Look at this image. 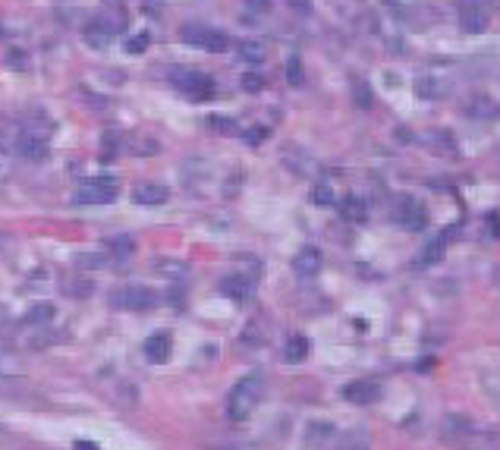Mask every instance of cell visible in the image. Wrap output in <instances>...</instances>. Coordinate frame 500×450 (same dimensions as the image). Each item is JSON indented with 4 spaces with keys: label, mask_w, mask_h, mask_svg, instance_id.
Returning <instances> with one entry per match:
<instances>
[{
    "label": "cell",
    "mask_w": 500,
    "mask_h": 450,
    "mask_svg": "<svg viewBox=\"0 0 500 450\" xmlns=\"http://www.w3.org/2000/svg\"><path fill=\"white\" fill-rule=\"evenodd\" d=\"M261 397H265V378H261V375H246V378L230 391L227 416L233 419V422H242V419H249L255 412V406L261 403Z\"/></svg>",
    "instance_id": "obj_1"
},
{
    "label": "cell",
    "mask_w": 500,
    "mask_h": 450,
    "mask_svg": "<svg viewBox=\"0 0 500 450\" xmlns=\"http://www.w3.org/2000/svg\"><path fill=\"white\" fill-rule=\"evenodd\" d=\"M117 196H120V183H117L114 177H95L79 186L73 202L85 208V205H108V202H114Z\"/></svg>",
    "instance_id": "obj_2"
},
{
    "label": "cell",
    "mask_w": 500,
    "mask_h": 450,
    "mask_svg": "<svg viewBox=\"0 0 500 450\" xmlns=\"http://www.w3.org/2000/svg\"><path fill=\"white\" fill-rule=\"evenodd\" d=\"M179 92L192 101H208L214 98V79L208 73H198V70H177V79H173Z\"/></svg>",
    "instance_id": "obj_3"
},
{
    "label": "cell",
    "mask_w": 500,
    "mask_h": 450,
    "mask_svg": "<svg viewBox=\"0 0 500 450\" xmlns=\"http://www.w3.org/2000/svg\"><path fill=\"white\" fill-rule=\"evenodd\" d=\"M110 305L129 312H148L158 305V293L148 290V286H120V290L110 293Z\"/></svg>",
    "instance_id": "obj_4"
},
{
    "label": "cell",
    "mask_w": 500,
    "mask_h": 450,
    "mask_svg": "<svg viewBox=\"0 0 500 450\" xmlns=\"http://www.w3.org/2000/svg\"><path fill=\"white\" fill-rule=\"evenodd\" d=\"M390 217L403 230H425V224H428V211H425V205L418 202V198H412V196L399 198V202L393 205Z\"/></svg>",
    "instance_id": "obj_5"
},
{
    "label": "cell",
    "mask_w": 500,
    "mask_h": 450,
    "mask_svg": "<svg viewBox=\"0 0 500 450\" xmlns=\"http://www.w3.org/2000/svg\"><path fill=\"white\" fill-rule=\"evenodd\" d=\"M179 38L186 45H196V48H205V51H223L227 48V35L217 32V29H208V26H186L179 32Z\"/></svg>",
    "instance_id": "obj_6"
},
{
    "label": "cell",
    "mask_w": 500,
    "mask_h": 450,
    "mask_svg": "<svg viewBox=\"0 0 500 450\" xmlns=\"http://www.w3.org/2000/svg\"><path fill=\"white\" fill-rule=\"evenodd\" d=\"M441 435H443V441L447 444H466V437L469 441L478 437V428H475L472 422H466L462 416H447L443 419V425H441Z\"/></svg>",
    "instance_id": "obj_7"
},
{
    "label": "cell",
    "mask_w": 500,
    "mask_h": 450,
    "mask_svg": "<svg viewBox=\"0 0 500 450\" xmlns=\"http://www.w3.org/2000/svg\"><path fill=\"white\" fill-rule=\"evenodd\" d=\"M117 22L110 20V16H98V20L89 22V29H85V41H89L91 48H108L110 41L117 38Z\"/></svg>",
    "instance_id": "obj_8"
},
{
    "label": "cell",
    "mask_w": 500,
    "mask_h": 450,
    "mask_svg": "<svg viewBox=\"0 0 500 450\" xmlns=\"http://www.w3.org/2000/svg\"><path fill=\"white\" fill-rule=\"evenodd\" d=\"M343 397L355 406H368L381 397V387H378V381H349V384L343 387Z\"/></svg>",
    "instance_id": "obj_9"
},
{
    "label": "cell",
    "mask_w": 500,
    "mask_h": 450,
    "mask_svg": "<svg viewBox=\"0 0 500 450\" xmlns=\"http://www.w3.org/2000/svg\"><path fill=\"white\" fill-rule=\"evenodd\" d=\"M321 265H324V255L318 246H302L299 255L293 259V268H296L299 277H315V274L321 271Z\"/></svg>",
    "instance_id": "obj_10"
},
{
    "label": "cell",
    "mask_w": 500,
    "mask_h": 450,
    "mask_svg": "<svg viewBox=\"0 0 500 450\" xmlns=\"http://www.w3.org/2000/svg\"><path fill=\"white\" fill-rule=\"evenodd\" d=\"M167 198H170V189H167L164 183H142V186H135V192H133V202L142 205V208H158Z\"/></svg>",
    "instance_id": "obj_11"
},
{
    "label": "cell",
    "mask_w": 500,
    "mask_h": 450,
    "mask_svg": "<svg viewBox=\"0 0 500 450\" xmlns=\"http://www.w3.org/2000/svg\"><path fill=\"white\" fill-rule=\"evenodd\" d=\"M459 29L469 35H481L487 29V13L478 3H462L459 7Z\"/></svg>",
    "instance_id": "obj_12"
},
{
    "label": "cell",
    "mask_w": 500,
    "mask_h": 450,
    "mask_svg": "<svg viewBox=\"0 0 500 450\" xmlns=\"http://www.w3.org/2000/svg\"><path fill=\"white\" fill-rule=\"evenodd\" d=\"M170 353H173V337L170 334H152L145 340V359L152 362V365H161V362H167L170 359Z\"/></svg>",
    "instance_id": "obj_13"
},
{
    "label": "cell",
    "mask_w": 500,
    "mask_h": 450,
    "mask_svg": "<svg viewBox=\"0 0 500 450\" xmlns=\"http://www.w3.org/2000/svg\"><path fill=\"white\" fill-rule=\"evenodd\" d=\"M450 236H453V227H447L441 236H434V240L428 242V246L422 249V259H418V268H428V265H437V261L443 259V252H447V242Z\"/></svg>",
    "instance_id": "obj_14"
},
{
    "label": "cell",
    "mask_w": 500,
    "mask_h": 450,
    "mask_svg": "<svg viewBox=\"0 0 500 450\" xmlns=\"http://www.w3.org/2000/svg\"><path fill=\"white\" fill-rule=\"evenodd\" d=\"M20 154L29 161H45L47 158V142L38 139V136H32V133H26L20 139Z\"/></svg>",
    "instance_id": "obj_15"
},
{
    "label": "cell",
    "mask_w": 500,
    "mask_h": 450,
    "mask_svg": "<svg viewBox=\"0 0 500 450\" xmlns=\"http://www.w3.org/2000/svg\"><path fill=\"white\" fill-rule=\"evenodd\" d=\"M221 290L227 293L230 299H240V303H242V299H249V296H252V290H255V280L242 277V274H240V277H227V280H223V284H221Z\"/></svg>",
    "instance_id": "obj_16"
},
{
    "label": "cell",
    "mask_w": 500,
    "mask_h": 450,
    "mask_svg": "<svg viewBox=\"0 0 500 450\" xmlns=\"http://www.w3.org/2000/svg\"><path fill=\"white\" fill-rule=\"evenodd\" d=\"M340 215L346 217V221H353V224H362L368 217V208H365V202H362L359 196H346L343 198V205H340Z\"/></svg>",
    "instance_id": "obj_17"
},
{
    "label": "cell",
    "mask_w": 500,
    "mask_h": 450,
    "mask_svg": "<svg viewBox=\"0 0 500 450\" xmlns=\"http://www.w3.org/2000/svg\"><path fill=\"white\" fill-rule=\"evenodd\" d=\"M305 356H309V340H305L302 334L290 337V340H286V347H284V359L296 365V362H305Z\"/></svg>",
    "instance_id": "obj_18"
},
{
    "label": "cell",
    "mask_w": 500,
    "mask_h": 450,
    "mask_svg": "<svg viewBox=\"0 0 500 450\" xmlns=\"http://www.w3.org/2000/svg\"><path fill=\"white\" fill-rule=\"evenodd\" d=\"M60 290H64L66 296L85 299V296H91V293H95V284H91L89 277H70V280H64V284H60Z\"/></svg>",
    "instance_id": "obj_19"
},
{
    "label": "cell",
    "mask_w": 500,
    "mask_h": 450,
    "mask_svg": "<svg viewBox=\"0 0 500 450\" xmlns=\"http://www.w3.org/2000/svg\"><path fill=\"white\" fill-rule=\"evenodd\" d=\"M240 60H246V64H265L267 57V48L261 45V41H240Z\"/></svg>",
    "instance_id": "obj_20"
},
{
    "label": "cell",
    "mask_w": 500,
    "mask_h": 450,
    "mask_svg": "<svg viewBox=\"0 0 500 450\" xmlns=\"http://www.w3.org/2000/svg\"><path fill=\"white\" fill-rule=\"evenodd\" d=\"M154 271H161L164 277H173V280H183L186 274H189V268L183 265V261H154Z\"/></svg>",
    "instance_id": "obj_21"
},
{
    "label": "cell",
    "mask_w": 500,
    "mask_h": 450,
    "mask_svg": "<svg viewBox=\"0 0 500 450\" xmlns=\"http://www.w3.org/2000/svg\"><path fill=\"white\" fill-rule=\"evenodd\" d=\"M51 318H54V305L51 303H38V305H32V309L26 312L29 324H47Z\"/></svg>",
    "instance_id": "obj_22"
},
{
    "label": "cell",
    "mask_w": 500,
    "mask_h": 450,
    "mask_svg": "<svg viewBox=\"0 0 500 450\" xmlns=\"http://www.w3.org/2000/svg\"><path fill=\"white\" fill-rule=\"evenodd\" d=\"M286 82H290V85H296V89H299V85L305 82V70H302V60H299L296 54H293V57L286 60Z\"/></svg>",
    "instance_id": "obj_23"
},
{
    "label": "cell",
    "mask_w": 500,
    "mask_h": 450,
    "mask_svg": "<svg viewBox=\"0 0 500 450\" xmlns=\"http://www.w3.org/2000/svg\"><path fill=\"white\" fill-rule=\"evenodd\" d=\"M311 202L321 205V208H330V205L337 202V198H334V189H330L328 183H318L315 189H311Z\"/></svg>",
    "instance_id": "obj_24"
},
{
    "label": "cell",
    "mask_w": 500,
    "mask_h": 450,
    "mask_svg": "<svg viewBox=\"0 0 500 450\" xmlns=\"http://www.w3.org/2000/svg\"><path fill=\"white\" fill-rule=\"evenodd\" d=\"M108 246L114 249V255H117V259H126V255H133L135 242L129 240V236H117V240H108Z\"/></svg>",
    "instance_id": "obj_25"
},
{
    "label": "cell",
    "mask_w": 500,
    "mask_h": 450,
    "mask_svg": "<svg viewBox=\"0 0 500 450\" xmlns=\"http://www.w3.org/2000/svg\"><path fill=\"white\" fill-rule=\"evenodd\" d=\"M353 95H355V104H359V108H372V89H368L365 82H362V79H355L353 82Z\"/></svg>",
    "instance_id": "obj_26"
},
{
    "label": "cell",
    "mask_w": 500,
    "mask_h": 450,
    "mask_svg": "<svg viewBox=\"0 0 500 450\" xmlns=\"http://www.w3.org/2000/svg\"><path fill=\"white\" fill-rule=\"evenodd\" d=\"M148 45H152V38L142 32V35H135V38L126 41V54H142V51H148Z\"/></svg>",
    "instance_id": "obj_27"
},
{
    "label": "cell",
    "mask_w": 500,
    "mask_h": 450,
    "mask_svg": "<svg viewBox=\"0 0 500 450\" xmlns=\"http://www.w3.org/2000/svg\"><path fill=\"white\" fill-rule=\"evenodd\" d=\"M334 435V425H324V422H318V425H311V441H324V437H330Z\"/></svg>",
    "instance_id": "obj_28"
},
{
    "label": "cell",
    "mask_w": 500,
    "mask_h": 450,
    "mask_svg": "<svg viewBox=\"0 0 500 450\" xmlns=\"http://www.w3.org/2000/svg\"><path fill=\"white\" fill-rule=\"evenodd\" d=\"M7 64H10V66H16V70H26V66H29V60H26V51H10Z\"/></svg>",
    "instance_id": "obj_29"
},
{
    "label": "cell",
    "mask_w": 500,
    "mask_h": 450,
    "mask_svg": "<svg viewBox=\"0 0 500 450\" xmlns=\"http://www.w3.org/2000/svg\"><path fill=\"white\" fill-rule=\"evenodd\" d=\"M261 85H265V79H261V76H255V73L242 76V89H246V92H258Z\"/></svg>",
    "instance_id": "obj_30"
},
{
    "label": "cell",
    "mask_w": 500,
    "mask_h": 450,
    "mask_svg": "<svg viewBox=\"0 0 500 450\" xmlns=\"http://www.w3.org/2000/svg\"><path fill=\"white\" fill-rule=\"evenodd\" d=\"M76 265H79V268H104L108 261H104V259H89V255H79Z\"/></svg>",
    "instance_id": "obj_31"
},
{
    "label": "cell",
    "mask_w": 500,
    "mask_h": 450,
    "mask_svg": "<svg viewBox=\"0 0 500 450\" xmlns=\"http://www.w3.org/2000/svg\"><path fill=\"white\" fill-rule=\"evenodd\" d=\"M208 123H211V126H221V133H233V129H236L233 120H227V117H211Z\"/></svg>",
    "instance_id": "obj_32"
},
{
    "label": "cell",
    "mask_w": 500,
    "mask_h": 450,
    "mask_svg": "<svg viewBox=\"0 0 500 450\" xmlns=\"http://www.w3.org/2000/svg\"><path fill=\"white\" fill-rule=\"evenodd\" d=\"M246 7L252 10V13H267V7H271V0H246Z\"/></svg>",
    "instance_id": "obj_33"
},
{
    "label": "cell",
    "mask_w": 500,
    "mask_h": 450,
    "mask_svg": "<svg viewBox=\"0 0 500 450\" xmlns=\"http://www.w3.org/2000/svg\"><path fill=\"white\" fill-rule=\"evenodd\" d=\"M265 136H267V129H265V126H252V133H249L246 139H249V142H252V145H255V142H261V139H265Z\"/></svg>",
    "instance_id": "obj_34"
},
{
    "label": "cell",
    "mask_w": 500,
    "mask_h": 450,
    "mask_svg": "<svg viewBox=\"0 0 500 450\" xmlns=\"http://www.w3.org/2000/svg\"><path fill=\"white\" fill-rule=\"evenodd\" d=\"M290 7L296 10V13H309V10H311V7H309V0H290Z\"/></svg>",
    "instance_id": "obj_35"
},
{
    "label": "cell",
    "mask_w": 500,
    "mask_h": 450,
    "mask_svg": "<svg viewBox=\"0 0 500 450\" xmlns=\"http://www.w3.org/2000/svg\"><path fill=\"white\" fill-rule=\"evenodd\" d=\"M73 450H101L98 444H91V441H76L73 444Z\"/></svg>",
    "instance_id": "obj_36"
},
{
    "label": "cell",
    "mask_w": 500,
    "mask_h": 450,
    "mask_svg": "<svg viewBox=\"0 0 500 450\" xmlns=\"http://www.w3.org/2000/svg\"><path fill=\"white\" fill-rule=\"evenodd\" d=\"M217 450H240V447H217Z\"/></svg>",
    "instance_id": "obj_37"
}]
</instances>
